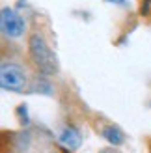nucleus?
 Returning a JSON list of instances; mask_svg holds the SVG:
<instances>
[{"label": "nucleus", "mask_w": 151, "mask_h": 153, "mask_svg": "<svg viewBox=\"0 0 151 153\" xmlns=\"http://www.w3.org/2000/svg\"><path fill=\"white\" fill-rule=\"evenodd\" d=\"M0 86L6 91H24L28 86L26 71L19 64L2 62V67H0Z\"/></svg>", "instance_id": "2"}, {"label": "nucleus", "mask_w": 151, "mask_h": 153, "mask_svg": "<svg viewBox=\"0 0 151 153\" xmlns=\"http://www.w3.org/2000/svg\"><path fill=\"white\" fill-rule=\"evenodd\" d=\"M103 136H104V140H108L112 146H119V144H123L125 140V134L121 129H118L114 125H107L103 129Z\"/></svg>", "instance_id": "5"}, {"label": "nucleus", "mask_w": 151, "mask_h": 153, "mask_svg": "<svg viewBox=\"0 0 151 153\" xmlns=\"http://www.w3.org/2000/svg\"><path fill=\"white\" fill-rule=\"evenodd\" d=\"M58 140H60V144H62L64 148H67V149H71V151H73V149H78V148H80V144H82V136H80V133H78L75 127L65 125L62 131H60Z\"/></svg>", "instance_id": "4"}, {"label": "nucleus", "mask_w": 151, "mask_h": 153, "mask_svg": "<svg viewBox=\"0 0 151 153\" xmlns=\"http://www.w3.org/2000/svg\"><path fill=\"white\" fill-rule=\"evenodd\" d=\"M0 26H2V34L7 36V37H21L24 34V19L21 15L11 10V7H4L2 13H0Z\"/></svg>", "instance_id": "3"}, {"label": "nucleus", "mask_w": 151, "mask_h": 153, "mask_svg": "<svg viewBox=\"0 0 151 153\" xmlns=\"http://www.w3.org/2000/svg\"><path fill=\"white\" fill-rule=\"evenodd\" d=\"M28 52L32 56L34 64L37 65V69L45 75H56L58 73V60L56 54L50 51L47 39L41 34H30L28 37Z\"/></svg>", "instance_id": "1"}, {"label": "nucleus", "mask_w": 151, "mask_h": 153, "mask_svg": "<svg viewBox=\"0 0 151 153\" xmlns=\"http://www.w3.org/2000/svg\"><path fill=\"white\" fill-rule=\"evenodd\" d=\"M110 2H116V4H123V0H110Z\"/></svg>", "instance_id": "6"}]
</instances>
